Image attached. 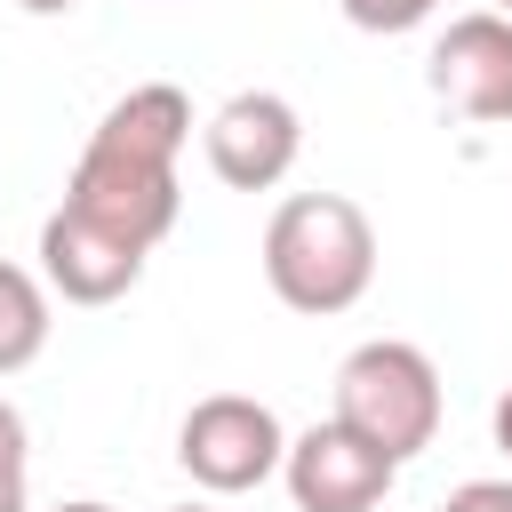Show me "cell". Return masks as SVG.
Listing matches in <instances>:
<instances>
[{
  "label": "cell",
  "instance_id": "cell-4",
  "mask_svg": "<svg viewBox=\"0 0 512 512\" xmlns=\"http://www.w3.org/2000/svg\"><path fill=\"white\" fill-rule=\"evenodd\" d=\"M280 456H288V432H280V416H272L264 400H248V392H208V400H192L184 424H176V464H184L192 488H208V496H248V488H264V480L280 472Z\"/></svg>",
  "mask_w": 512,
  "mask_h": 512
},
{
  "label": "cell",
  "instance_id": "cell-11",
  "mask_svg": "<svg viewBox=\"0 0 512 512\" xmlns=\"http://www.w3.org/2000/svg\"><path fill=\"white\" fill-rule=\"evenodd\" d=\"M440 512H512V480H464Z\"/></svg>",
  "mask_w": 512,
  "mask_h": 512
},
{
  "label": "cell",
  "instance_id": "cell-2",
  "mask_svg": "<svg viewBox=\"0 0 512 512\" xmlns=\"http://www.w3.org/2000/svg\"><path fill=\"white\" fill-rule=\"evenodd\" d=\"M264 280L288 312H352L376 280V224L344 192H296L264 224Z\"/></svg>",
  "mask_w": 512,
  "mask_h": 512
},
{
  "label": "cell",
  "instance_id": "cell-16",
  "mask_svg": "<svg viewBox=\"0 0 512 512\" xmlns=\"http://www.w3.org/2000/svg\"><path fill=\"white\" fill-rule=\"evenodd\" d=\"M56 512H112V504H96V496H72V504H56Z\"/></svg>",
  "mask_w": 512,
  "mask_h": 512
},
{
  "label": "cell",
  "instance_id": "cell-17",
  "mask_svg": "<svg viewBox=\"0 0 512 512\" xmlns=\"http://www.w3.org/2000/svg\"><path fill=\"white\" fill-rule=\"evenodd\" d=\"M496 16H512V0H496Z\"/></svg>",
  "mask_w": 512,
  "mask_h": 512
},
{
  "label": "cell",
  "instance_id": "cell-5",
  "mask_svg": "<svg viewBox=\"0 0 512 512\" xmlns=\"http://www.w3.org/2000/svg\"><path fill=\"white\" fill-rule=\"evenodd\" d=\"M200 152H208L216 184H232V192H272V184L296 168V152H304V120H296V104H288L280 88H240V96H224V104L208 112Z\"/></svg>",
  "mask_w": 512,
  "mask_h": 512
},
{
  "label": "cell",
  "instance_id": "cell-10",
  "mask_svg": "<svg viewBox=\"0 0 512 512\" xmlns=\"http://www.w3.org/2000/svg\"><path fill=\"white\" fill-rule=\"evenodd\" d=\"M344 8V24H360V32H416L440 0H336Z\"/></svg>",
  "mask_w": 512,
  "mask_h": 512
},
{
  "label": "cell",
  "instance_id": "cell-8",
  "mask_svg": "<svg viewBox=\"0 0 512 512\" xmlns=\"http://www.w3.org/2000/svg\"><path fill=\"white\" fill-rule=\"evenodd\" d=\"M144 256H152V248L104 232V224L80 216V208H56V216L40 224V280H48V296H64V304H120V296L144 280Z\"/></svg>",
  "mask_w": 512,
  "mask_h": 512
},
{
  "label": "cell",
  "instance_id": "cell-1",
  "mask_svg": "<svg viewBox=\"0 0 512 512\" xmlns=\"http://www.w3.org/2000/svg\"><path fill=\"white\" fill-rule=\"evenodd\" d=\"M192 144V96L176 80H144L128 88L96 136L80 144L72 160V184H64V208L96 216L104 232L136 240V248H160L184 216V184H176V160Z\"/></svg>",
  "mask_w": 512,
  "mask_h": 512
},
{
  "label": "cell",
  "instance_id": "cell-12",
  "mask_svg": "<svg viewBox=\"0 0 512 512\" xmlns=\"http://www.w3.org/2000/svg\"><path fill=\"white\" fill-rule=\"evenodd\" d=\"M24 456H32V432H24V416L0 400V480H24Z\"/></svg>",
  "mask_w": 512,
  "mask_h": 512
},
{
  "label": "cell",
  "instance_id": "cell-9",
  "mask_svg": "<svg viewBox=\"0 0 512 512\" xmlns=\"http://www.w3.org/2000/svg\"><path fill=\"white\" fill-rule=\"evenodd\" d=\"M48 328H56V320H48V280L0 256V376L32 368V360L48 352Z\"/></svg>",
  "mask_w": 512,
  "mask_h": 512
},
{
  "label": "cell",
  "instance_id": "cell-15",
  "mask_svg": "<svg viewBox=\"0 0 512 512\" xmlns=\"http://www.w3.org/2000/svg\"><path fill=\"white\" fill-rule=\"evenodd\" d=\"M0 512H24V480H0Z\"/></svg>",
  "mask_w": 512,
  "mask_h": 512
},
{
  "label": "cell",
  "instance_id": "cell-7",
  "mask_svg": "<svg viewBox=\"0 0 512 512\" xmlns=\"http://www.w3.org/2000/svg\"><path fill=\"white\" fill-rule=\"evenodd\" d=\"M432 96L464 120H512V16L480 8V16H456L440 40H432V64H424Z\"/></svg>",
  "mask_w": 512,
  "mask_h": 512
},
{
  "label": "cell",
  "instance_id": "cell-6",
  "mask_svg": "<svg viewBox=\"0 0 512 512\" xmlns=\"http://www.w3.org/2000/svg\"><path fill=\"white\" fill-rule=\"evenodd\" d=\"M280 480H288L296 512H376V504L392 496L400 464H392L384 448H368L352 424H336V416H328V424H312V432H296V440H288Z\"/></svg>",
  "mask_w": 512,
  "mask_h": 512
},
{
  "label": "cell",
  "instance_id": "cell-3",
  "mask_svg": "<svg viewBox=\"0 0 512 512\" xmlns=\"http://www.w3.org/2000/svg\"><path fill=\"white\" fill-rule=\"evenodd\" d=\"M336 424H352L368 448H384L392 464L424 456L440 440V368L432 352L400 344V336H368L344 352L336 368Z\"/></svg>",
  "mask_w": 512,
  "mask_h": 512
},
{
  "label": "cell",
  "instance_id": "cell-18",
  "mask_svg": "<svg viewBox=\"0 0 512 512\" xmlns=\"http://www.w3.org/2000/svg\"><path fill=\"white\" fill-rule=\"evenodd\" d=\"M176 512H208V504H176Z\"/></svg>",
  "mask_w": 512,
  "mask_h": 512
},
{
  "label": "cell",
  "instance_id": "cell-13",
  "mask_svg": "<svg viewBox=\"0 0 512 512\" xmlns=\"http://www.w3.org/2000/svg\"><path fill=\"white\" fill-rule=\"evenodd\" d=\"M488 424H496V448L512 456V384H504V400H496V416H488Z\"/></svg>",
  "mask_w": 512,
  "mask_h": 512
},
{
  "label": "cell",
  "instance_id": "cell-14",
  "mask_svg": "<svg viewBox=\"0 0 512 512\" xmlns=\"http://www.w3.org/2000/svg\"><path fill=\"white\" fill-rule=\"evenodd\" d=\"M16 8H24V16H72L80 0H16Z\"/></svg>",
  "mask_w": 512,
  "mask_h": 512
}]
</instances>
